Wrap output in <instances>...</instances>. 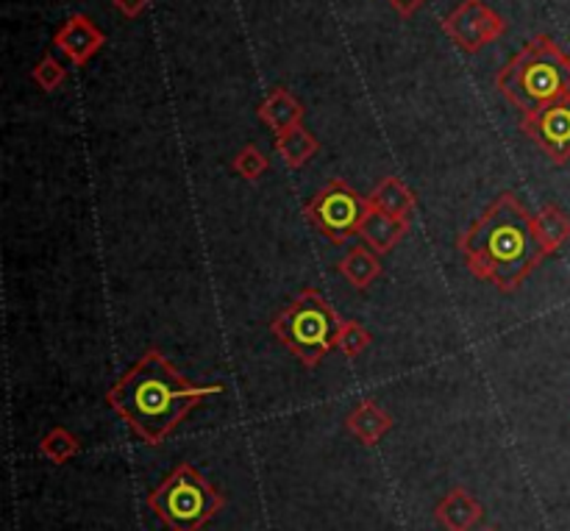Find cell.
I'll return each mask as SVG.
<instances>
[{
    "instance_id": "ba28073f",
    "label": "cell",
    "mask_w": 570,
    "mask_h": 531,
    "mask_svg": "<svg viewBox=\"0 0 570 531\" xmlns=\"http://www.w3.org/2000/svg\"><path fill=\"white\" fill-rule=\"evenodd\" d=\"M520 132L537 145L557 167L570 162V97L529 112L520 121Z\"/></svg>"
},
{
    "instance_id": "5bb4252c",
    "label": "cell",
    "mask_w": 570,
    "mask_h": 531,
    "mask_svg": "<svg viewBox=\"0 0 570 531\" xmlns=\"http://www.w3.org/2000/svg\"><path fill=\"white\" fill-rule=\"evenodd\" d=\"M410 235V220H401L387 215V211L373 209L367 215L365 226H362V240L367 242V248L384 257V253L395 251V246H401V240Z\"/></svg>"
},
{
    "instance_id": "4fadbf2b",
    "label": "cell",
    "mask_w": 570,
    "mask_h": 531,
    "mask_svg": "<svg viewBox=\"0 0 570 531\" xmlns=\"http://www.w3.org/2000/svg\"><path fill=\"white\" fill-rule=\"evenodd\" d=\"M531 235H535L537 248H540L542 259L553 257L564 242L570 240V218L559 206L546 204L535 218H531Z\"/></svg>"
},
{
    "instance_id": "603a6c76",
    "label": "cell",
    "mask_w": 570,
    "mask_h": 531,
    "mask_svg": "<svg viewBox=\"0 0 570 531\" xmlns=\"http://www.w3.org/2000/svg\"><path fill=\"white\" fill-rule=\"evenodd\" d=\"M387 3H390V7L395 9V12L401 14V18H406V20H410V18H415V12H417V9H421V7H426L428 0H387Z\"/></svg>"
},
{
    "instance_id": "7402d4cb",
    "label": "cell",
    "mask_w": 570,
    "mask_h": 531,
    "mask_svg": "<svg viewBox=\"0 0 570 531\" xmlns=\"http://www.w3.org/2000/svg\"><path fill=\"white\" fill-rule=\"evenodd\" d=\"M148 3H151V0H112V7L117 9V12H121L123 18H128V20L139 18V14H143L145 9H148Z\"/></svg>"
},
{
    "instance_id": "7c38bea8",
    "label": "cell",
    "mask_w": 570,
    "mask_h": 531,
    "mask_svg": "<svg viewBox=\"0 0 570 531\" xmlns=\"http://www.w3.org/2000/svg\"><path fill=\"white\" fill-rule=\"evenodd\" d=\"M345 429H349L362 446L373 448L379 446V440H382L384 435H390V429H393V415L384 412L373 398H365L360 406L351 409L349 417H345Z\"/></svg>"
},
{
    "instance_id": "cb8c5ba5",
    "label": "cell",
    "mask_w": 570,
    "mask_h": 531,
    "mask_svg": "<svg viewBox=\"0 0 570 531\" xmlns=\"http://www.w3.org/2000/svg\"><path fill=\"white\" fill-rule=\"evenodd\" d=\"M485 531H498V529H485Z\"/></svg>"
},
{
    "instance_id": "ac0fdd59",
    "label": "cell",
    "mask_w": 570,
    "mask_h": 531,
    "mask_svg": "<svg viewBox=\"0 0 570 531\" xmlns=\"http://www.w3.org/2000/svg\"><path fill=\"white\" fill-rule=\"evenodd\" d=\"M81 442L73 431H68L64 426H53L45 437L40 440V454L45 459H51L53 465H68L70 459L79 457Z\"/></svg>"
},
{
    "instance_id": "44dd1931",
    "label": "cell",
    "mask_w": 570,
    "mask_h": 531,
    "mask_svg": "<svg viewBox=\"0 0 570 531\" xmlns=\"http://www.w3.org/2000/svg\"><path fill=\"white\" fill-rule=\"evenodd\" d=\"M31 79H34V84L40 86V90L53 92L64 84V79H68V67H64L59 59L42 56L40 62H37V67L31 70Z\"/></svg>"
},
{
    "instance_id": "e0dca14e",
    "label": "cell",
    "mask_w": 570,
    "mask_h": 531,
    "mask_svg": "<svg viewBox=\"0 0 570 531\" xmlns=\"http://www.w3.org/2000/svg\"><path fill=\"white\" fill-rule=\"evenodd\" d=\"M276 150H279L281 162L290 170H301L309 159H314V154L320 150V143L312 137V132H307L303 126H296L276 137Z\"/></svg>"
},
{
    "instance_id": "8992f818",
    "label": "cell",
    "mask_w": 570,
    "mask_h": 531,
    "mask_svg": "<svg viewBox=\"0 0 570 531\" xmlns=\"http://www.w3.org/2000/svg\"><path fill=\"white\" fill-rule=\"evenodd\" d=\"M371 211V198H362L345 178H334L307 200L303 218L312 229L340 246V242H349L351 237L362 235V226Z\"/></svg>"
},
{
    "instance_id": "277c9868",
    "label": "cell",
    "mask_w": 570,
    "mask_h": 531,
    "mask_svg": "<svg viewBox=\"0 0 570 531\" xmlns=\"http://www.w3.org/2000/svg\"><path fill=\"white\" fill-rule=\"evenodd\" d=\"M342 317L336 309L312 287H303L290 306L281 309L270 321V334L298 356L303 367H318L336 348V332Z\"/></svg>"
},
{
    "instance_id": "52a82bcc",
    "label": "cell",
    "mask_w": 570,
    "mask_h": 531,
    "mask_svg": "<svg viewBox=\"0 0 570 531\" xmlns=\"http://www.w3.org/2000/svg\"><path fill=\"white\" fill-rule=\"evenodd\" d=\"M445 37H450L463 53H479L487 45L498 42L507 31V20L490 9L485 0H463L448 18L443 20Z\"/></svg>"
},
{
    "instance_id": "d6986e66",
    "label": "cell",
    "mask_w": 570,
    "mask_h": 531,
    "mask_svg": "<svg viewBox=\"0 0 570 531\" xmlns=\"http://www.w3.org/2000/svg\"><path fill=\"white\" fill-rule=\"evenodd\" d=\"M373 343V334L362 326L360 321H342L340 332H336V348L349 360H356V356L365 354Z\"/></svg>"
},
{
    "instance_id": "3957f363",
    "label": "cell",
    "mask_w": 570,
    "mask_h": 531,
    "mask_svg": "<svg viewBox=\"0 0 570 531\" xmlns=\"http://www.w3.org/2000/svg\"><path fill=\"white\" fill-rule=\"evenodd\" d=\"M496 90L512 110L529 112L570 97V56L548 34H537L496 75Z\"/></svg>"
},
{
    "instance_id": "9a60e30c",
    "label": "cell",
    "mask_w": 570,
    "mask_h": 531,
    "mask_svg": "<svg viewBox=\"0 0 570 531\" xmlns=\"http://www.w3.org/2000/svg\"><path fill=\"white\" fill-rule=\"evenodd\" d=\"M336 270L354 290H367L382 275V262H379V253L373 248L354 246L336 262Z\"/></svg>"
},
{
    "instance_id": "8fae6325",
    "label": "cell",
    "mask_w": 570,
    "mask_h": 531,
    "mask_svg": "<svg viewBox=\"0 0 570 531\" xmlns=\"http://www.w3.org/2000/svg\"><path fill=\"white\" fill-rule=\"evenodd\" d=\"M303 103L298 101L292 92H287L284 86H276V90L268 92L262 103H259V121L270 128V132L279 137V134L290 132V128L303 126Z\"/></svg>"
},
{
    "instance_id": "6da1fadb",
    "label": "cell",
    "mask_w": 570,
    "mask_h": 531,
    "mask_svg": "<svg viewBox=\"0 0 570 531\" xmlns=\"http://www.w3.org/2000/svg\"><path fill=\"white\" fill-rule=\"evenodd\" d=\"M220 393V384H193L159 348H148L112 384L106 404L145 446H162L195 406Z\"/></svg>"
},
{
    "instance_id": "7a4b0ae2",
    "label": "cell",
    "mask_w": 570,
    "mask_h": 531,
    "mask_svg": "<svg viewBox=\"0 0 570 531\" xmlns=\"http://www.w3.org/2000/svg\"><path fill=\"white\" fill-rule=\"evenodd\" d=\"M459 253L479 281L501 292H515L542 262L531 235V215L515 192L490 200L481 218L459 237Z\"/></svg>"
},
{
    "instance_id": "2e32d148",
    "label": "cell",
    "mask_w": 570,
    "mask_h": 531,
    "mask_svg": "<svg viewBox=\"0 0 570 531\" xmlns=\"http://www.w3.org/2000/svg\"><path fill=\"white\" fill-rule=\"evenodd\" d=\"M367 198H371L373 209L387 211V215L401 220H410V215L415 211V192L395 176H387L384 181H379Z\"/></svg>"
},
{
    "instance_id": "5b68a950",
    "label": "cell",
    "mask_w": 570,
    "mask_h": 531,
    "mask_svg": "<svg viewBox=\"0 0 570 531\" xmlns=\"http://www.w3.org/2000/svg\"><path fill=\"white\" fill-rule=\"evenodd\" d=\"M222 507L226 498L187 462L176 465L165 481L148 492V509L170 531H200Z\"/></svg>"
},
{
    "instance_id": "ffe728a7",
    "label": "cell",
    "mask_w": 570,
    "mask_h": 531,
    "mask_svg": "<svg viewBox=\"0 0 570 531\" xmlns=\"http://www.w3.org/2000/svg\"><path fill=\"white\" fill-rule=\"evenodd\" d=\"M268 167H270V159L253 143H248L246 148H242L240 154L231 159V170H235L237 176L246 178V181H251V184H257L259 178L268 173Z\"/></svg>"
},
{
    "instance_id": "30bf717a",
    "label": "cell",
    "mask_w": 570,
    "mask_h": 531,
    "mask_svg": "<svg viewBox=\"0 0 570 531\" xmlns=\"http://www.w3.org/2000/svg\"><path fill=\"white\" fill-rule=\"evenodd\" d=\"M481 518H485L481 503L463 487H454L450 492H445L437 507H434V520L445 531H474L481 523Z\"/></svg>"
},
{
    "instance_id": "9c48e42d",
    "label": "cell",
    "mask_w": 570,
    "mask_h": 531,
    "mask_svg": "<svg viewBox=\"0 0 570 531\" xmlns=\"http://www.w3.org/2000/svg\"><path fill=\"white\" fill-rule=\"evenodd\" d=\"M103 45H106V34L86 14H70L53 34V48L75 67L90 64V59H95Z\"/></svg>"
}]
</instances>
